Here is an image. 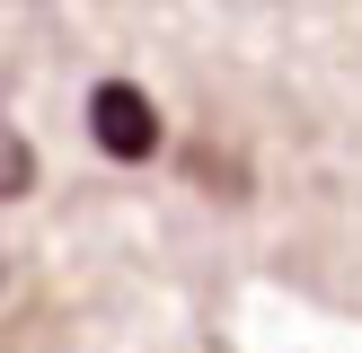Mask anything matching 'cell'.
I'll list each match as a JSON object with an SVG mask.
<instances>
[{"label": "cell", "instance_id": "7a4b0ae2", "mask_svg": "<svg viewBox=\"0 0 362 353\" xmlns=\"http://www.w3.org/2000/svg\"><path fill=\"white\" fill-rule=\"evenodd\" d=\"M18 186H27V141H18L9 124H0V203H9Z\"/></svg>", "mask_w": 362, "mask_h": 353}, {"label": "cell", "instance_id": "6da1fadb", "mask_svg": "<svg viewBox=\"0 0 362 353\" xmlns=\"http://www.w3.org/2000/svg\"><path fill=\"white\" fill-rule=\"evenodd\" d=\"M88 124H98V141L115 159H151L159 150V106L141 97V88H124V80H106L98 97H88Z\"/></svg>", "mask_w": 362, "mask_h": 353}]
</instances>
